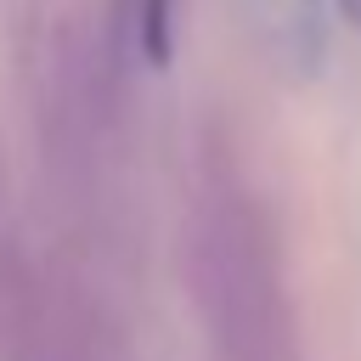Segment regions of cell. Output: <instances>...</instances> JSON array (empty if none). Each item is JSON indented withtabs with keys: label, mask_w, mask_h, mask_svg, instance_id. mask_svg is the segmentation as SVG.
Segmentation results:
<instances>
[{
	"label": "cell",
	"mask_w": 361,
	"mask_h": 361,
	"mask_svg": "<svg viewBox=\"0 0 361 361\" xmlns=\"http://www.w3.org/2000/svg\"><path fill=\"white\" fill-rule=\"evenodd\" d=\"M338 6H344V17H350V23L361 28V0H338Z\"/></svg>",
	"instance_id": "obj_2"
},
{
	"label": "cell",
	"mask_w": 361,
	"mask_h": 361,
	"mask_svg": "<svg viewBox=\"0 0 361 361\" xmlns=\"http://www.w3.org/2000/svg\"><path fill=\"white\" fill-rule=\"evenodd\" d=\"M118 23L130 34V45L164 68L169 62V39H175V0H118Z\"/></svg>",
	"instance_id": "obj_1"
}]
</instances>
